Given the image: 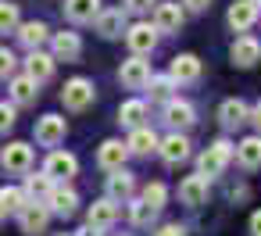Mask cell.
<instances>
[{
    "mask_svg": "<svg viewBox=\"0 0 261 236\" xmlns=\"http://www.w3.org/2000/svg\"><path fill=\"white\" fill-rule=\"evenodd\" d=\"M65 236H79V232H65Z\"/></svg>",
    "mask_w": 261,
    "mask_h": 236,
    "instance_id": "43",
    "label": "cell"
},
{
    "mask_svg": "<svg viewBox=\"0 0 261 236\" xmlns=\"http://www.w3.org/2000/svg\"><path fill=\"white\" fill-rule=\"evenodd\" d=\"M43 172H47V175H50L54 182H65V179H72V175L79 172V161H75V154H65V150H50V158H47Z\"/></svg>",
    "mask_w": 261,
    "mask_h": 236,
    "instance_id": "11",
    "label": "cell"
},
{
    "mask_svg": "<svg viewBox=\"0 0 261 236\" xmlns=\"http://www.w3.org/2000/svg\"><path fill=\"white\" fill-rule=\"evenodd\" d=\"M125 43H129L133 54H143V58H147V54L158 47V25H150V22L129 25V29H125Z\"/></svg>",
    "mask_w": 261,
    "mask_h": 236,
    "instance_id": "3",
    "label": "cell"
},
{
    "mask_svg": "<svg viewBox=\"0 0 261 236\" xmlns=\"http://www.w3.org/2000/svg\"><path fill=\"white\" fill-rule=\"evenodd\" d=\"M247 172H254V168H261V133L257 136H247L243 143H236V154H232Z\"/></svg>",
    "mask_w": 261,
    "mask_h": 236,
    "instance_id": "23",
    "label": "cell"
},
{
    "mask_svg": "<svg viewBox=\"0 0 261 236\" xmlns=\"http://www.w3.org/2000/svg\"><path fill=\"white\" fill-rule=\"evenodd\" d=\"M154 25H158V33H179V25H182V8H179V4H158V8H154Z\"/></svg>",
    "mask_w": 261,
    "mask_h": 236,
    "instance_id": "24",
    "label": "cell"
},
{
    "mask_svg": "<svg viewBox=\"0 0 261 236\" xmlns=\"http://www.w3.org/2000/svg\"><path fill=\"white\" fill-rule=\"evenodd\" d=\"M11 125H15V104L4 100V104H0V133H8Z\"/></svg>",
    "mask_w": 261,
    "mask_h": 236,
    "instance_id": "37",
    "label": "cell"
},
{
    "mask_svg": "<svg viewBox=\"0 0 261 236\" xmlns=\"http://www.w3.org/2000/svg\"><path fill=\"white\" fill-rule=\"evenodd\" d=\"M25 75H33L36 83H47V79L54 75V54H43L40 47L29 50V58H25Z\"/></svg>",
    "mask_w": 261,
    "mask_h": 236,
    "instance_id": "21",
    "label": "cell"
},
{
    "mask_svg": "<svg viewBox=\"0 0 261 236\" xmlns=\"http://www.w3.org/2000/svg\"><path fill=\"white\" fill-rule=\"evenodd\" d=\"M257 18H261V4H254V0H236V4H229V15H225L232 33H247Z\"/></svg>",
    "mask_w": 261,
    "mask_h": 236,
    "instance_id": "5",
    "label": "cell"
},
{
    "mask_svg": "<svg viewBox=\"0 0 261 236\" xmlns=\"http://www.w3.org/2000/svg\"><path fill=\"white\" fill-rule=\"evenodd\" d=\"M115 218H118V200H111V197H100V200H93V204H90V211H86V222H90V229H108Z\"/></svg>",
    "mask_w": 261,
    "mask_h": 236,
    "instance_id": "14",
    "label": "cell"
},
{
    "mask_svg": "<svg viewBox=\"0 0 261 236\" xmlns=\"http://www.w3.org/2000/svg\"><path fill=\"white\" fill-rule=\"evenodd\" d=\"M143 90L150 93V100H172V90H175V79H172V75H150Z\"/></svg>",
    "mask_w": 261,
    "mask_h": 236,
    "instance_id": "32",
    "label": "cell"
},
{
    "mask_svg": "<svg viewBox=\"0 0 261 236\" xmlns=\"http://www.w3.org/2000/svg\"><path fill=\"white\" fill-rule=\"evenodd\" d=\"M182 8L186 11H204V8H211V0H182Z\"/></svg>",
    "mask_w": 261,
    "mask_h": 236,
    "instance_id": "39",
    "label": "cell"
},
{
    "mask_svg": "<svg viewBox=\"0 0 261 236\" xmlns=\"http://www.w3.org/2000/svg\"><path fill=\"white\" fill-rule=\"evenodd\" d=\"M93 25H97V33H100L104 40H115V36H122V33H125V11H122V8L100 11V15L93 18Z\"/></svg>",
    "mask_w": 261,
    "mask_h": 236,
    "instance_id": "17",
    "label": "cell"
},
{
    "mask_svg": "<svg viewBox=\"0 0 261 236\" xmlns=\"http://www.w3.org/2000/svg\"><path fill=\"white\" fill-rule=\"evenodd\" d=\"M50 47H54V61H75L83 54L79 33H54L50 36Z\"/></svg>",
    "mask_w": 261,
    "mask_h": 236,
    "instance_id": "15",
    "label": "cell"
},
{
    "mask_svg": "<svg viewBox=\"0 0 261 236\" xmlns=\"http://www.w3.org/2000/svg\"><path fill=\"white\" fill-rule=\"evenodd\" d=\"M247 115H250V108H247L240 97H232V100H225V104L218 108V118H222L225 129H240V125L247 122Z\"/></svg>",
    "mask_w": 261,
    "mask_h": 236,
    "instance_id": "26",
    "label": "cell"
},
{
    "mask_svg": "<svg viewBox=\"0 0 261 236\" xmlns=\"http://www.w3.org/2000/svg\"><path fill=\"white\" fill-rule=\"evenodd\" d=\"M247 122H254V129L261 133V100H257V104L250 108V115H247Z\"/></svg>",
    "mask_w": 261,
    "mask_h": 236,
    "instance_id": "40",
    "label": "cell"
},
{
    "mask_svg": "<svg viewBox=\"0 0 261 236\" xmlns=\"http://www.w3.org/2000/svg\"><path fill=\"white\" fill-rule=\"evenodd\" d=\"M165 122H168L172 129H190V125L197 122V111H193V104L172 97V100L165 104Z\"/></svg>",
    "mask_w": 261,
    "mask_h": 236,
    "instance_id": "18",
    "label": "cell"
},
{
    "mask_svg": "<svg viewBox=\"0 0 261 236\" xmlns=\"http://www.w3.org/2000/svg\"><path fill=\"white\" fill-rule=\"evenodd\" d=\"M118 79H122L125 90H143L147 79H150V61H143V54H133L129 61H122Z\"/></svg>",
    "mask_w": 261,
    "mask_h": 236,
    "instance_id": "4",
    "label": "cell"
},
{
    "mask_svg": "<svg viewBox=\"0 0 261 236\" xmlns=\"http://www.w3.org/2000/svg\"><path fill=\"white\" fill-rule=\"evenodd\" d=\"M75 207H79V193H75V190H68V186H54V190H50V197H47V211H50V215L72 218Z\"/></svg>",
    "mask_w": 261,
    "mask_h": 236,
    "instance_id": "13",
    "label": "cell"
},
{
    "mask_svg": "<svg viewBox=\"0 0 261 236\" xmlns=\"http://www.w3.org/2000/svg\"><path fill=\"white\" fill-rule=\"evenodd\" d=\"M133 190H136V179L125 168H111V175H108V197L111 200H129Z\"/></svg>",
    "mask_w": 261,
    "mask_h": 236,
    "instance_id": "22",
    "label": "cell"
},
{
    "mask_svg": "<svg viewBox=\"0 0 261 236\" xmlns=\"http://www.w3.org/2000/svg\"><path fill=\"white\" fill-rule=\"evenodd\" d=\"M129 218H133V225L147 229V225H154V218H158V207H154V204H147V200L140 197V200H133V207H129Z\"/></svg>",
    "mask_w": 261,
    "mask_h": 236,
    "instance_id": "33",
    "label": "cell"
},
{
    "mask_svg": "<svg viewBox=\"0 0 261 236\" xmlns=\"http://www.w3.org/2000/svg\"><path fill=\"white\" fill-rule=\"evenodd\" d=\"M15 65H18L15 54H11L8 47H0V79H11V75H15Z\"/></svg>",
    "mask_w": 261,
    "mask_h": 236,
    "instance_id": "36",
    "label": "cell"
},
{
    "mask_svg": "<svg viewBox=\"0 0 261 236\" xmlns=\"http://www.w3.org/2000/svg\"><path fill=\"white\" fill-rule=\"evenodd\" d=\"M18 29V4L0 0V33H15Z\"/></svg>",
    "mask_w": 261,
    "mask_h": 236,
    "instance_id": "34",
    "label": "cell"
},
{
    "mask_svg": "<svg viewBox=\"0 0 261 236\" xmlns=\"http://www.w3.org/2000/svg\"><path fill=\"white\" fill-rule=\"evenodd\" d=\"M150 236H186V229H182L179 222H168V225H161V229L150 232Z\"/></svg>",
    "mask_w": 261,
    "mask_h": 236,
    "instance_id": "38",
    "label": "cell"
},
{
    "mask_svg": "<svg viewBox=\"0 0 261 236\" xmlns=\"http://www.w3.org/2000/svg\"><path fill=\"white\" fill-rule=\"evenodd\" d=\"M54 190V179L47 172H36V175H25V197L29 200H47Z\"/></svg>",
    "mask_w": 261,
    "mask_h": 236,
    "instance_id": "30",
    "label": "cell"
},
{
    "mask_svg": "<svg viewBox=\"0 0 261 236\" xmlns=\"http://www.w3.org/2000/svg\"><path fill=\"white\" fill-rule=\"evenodd\" d=\"M18 222H22V232L36 236V232H43V229H47L50 211H47V204H43V200H25V207L18 211Z\"/></svg>",
    "mask_w": 261,
    "mask_h": 236,
    "instance_id": "9",
    "label": "cell"
},
{
    "mask_svg": "<svg viewBox=\"0 0 261 236\" xmlns=\"http://www.w3.org/2000/svg\"><path fill=\"white\" fill-rule=\"evenodd\" d=\"M229 58H232V65L236 68H250V65H257L261 61V43L254 40V36H236L232 40V47H229Z\"/></svg>",
    "mask_w": 261,
    "mask_h": 236,
    "instance_id": "8",
    "label": "cell"
},
{
    "mask_svg": "<svg viewBox=\"0 0 261 236\" xmlns=\"http://www.w3.org/2000/svg\"><path fill=\"white\" fill-rule=\"evenodd\" d=\"M168 75L175 79V86H179V83H197V79H200V58H197V54H179V58H172Z\"/></svg>",
    "mask_w": 261,
    "mask_h": 236,
    "instance_id": "16",
    "label": "cell"
},
{
    "mask_svg": "<svg viewBox=\"0 0 261 236\" xmlns=\"http://www.w3.org/2000/svg\"><path fill=\"white\" fill-rule=\"evenodd\" d=\"M254 4H261V0H254Z\"/></svg>",
    "mask_w": 261,
    "mask_h": 236,
    "instance_id": "44",
    "label": "cell"
},
{
    "mask_svg": "<svg viewBox=\"0 0 261 236\" xmlns=\"http://www.w3.org/2000/svg\"><path fill=\"white\" fill-rule=\"evenodd\" d=\"M36 143L40 147H58L61 140H65V133H68V125H65V118L61 115H43V118H36Z\"/></svg>",
    "mask_w": 261,
    "mask_h": 236,
    "instance_id": "6",
    "label": "cell"
},
{
    "mask_svg": "<svg viewBox=\"0 0 261 236\" xmlns=\"http://www.w3.org/2000/svg\"><path fill=\"white\" fill-rule=\"evenodd\" d=\"M100 15V0H65V18L75 25H86Z\"/></svg>",
    "mask_w": 261,
    "mask_h": 236,
    "instance_id": "20",
    "label": "cell"
},
{
    "mask_svg": "<svg viewBox=\"0 0 261 236\" xmlns=\"http://www.w3.org/2000/svg\"><path fill=\"white\" fill-rule=\"evenodd\" d=\"M250 232H254V236H261V211H254V215H250Z\"/></svg>",
    "mask_w": 261,
    "mask_h": 236,
    "instance_id": "42",
    "label": "cell"
},
{
    "mask_svg": "<svg viewBox=\"0 0 261 236\" xmlns=\"http://www.w3.org/2000/svg\"><path fill=\"white\" fill-rule=\"evenodd\" d=\"M143 118H147V104H143V100H125V104L118 108V122H122L125 129L143 125Z\"/></svg>",
    "mask_w": 261,
    "mask_h": 236,
    "instance_id": "31",
    "label": "cell"
},
{
    "mask_svg": "<svg viewBox=\"0 0 261 236\" xmlns=\"http://www.w3.org/2000/svg\"><path fill=\"white\" fill-rule=\"evenodd\" d=\"M8 93H11V104H33L36 93H40V83L33 75H15L11 86H8Z\"/></svg>",
    "mask_w": 261,
    "mask_h": 236,
    "instance_id": "25",
    "label": "cell"
},
{
    "mask_svg": "<svg viewBox=\"0 0 261 236\" xmlns=\"http://www.w3.org/2000/svg\"><path fill=\"white\" fill-rule=\"evenodd\" d=\"M232 154H236V147H232L229 140H215V143H211V147L200 154V161H197L200 175H207V179L222 175V172H225V165L232 161Z\"/></svg>",
    "mask_w": 261,
    "mask_h": 236,
    "instance_id": "1",
    "label": "cell"
},
{
    "mask_svg": "<svg viewBox=\"0 0 261 236\" xmlns=\"http://www.w3.org/2000/svg\"><path fill=\"white\" fill-rule=\"evenodd\" d=\"M143 200H147V204H154V207L161 211V207H165V200H168L165 182H147V186H143Z\"/></svg>",
    "mask_w": 261,
    "mask_h": 236,
    "instance_id": "35",
    "label": "cell"
},
{
    "mask_svg": "<svg viewBox=\"0 0 261 236\" xmlns=\"http://www.w3.org/2000/svg\"><path fill=\"white\" fill-rule=\"evenodd\" d=\"M18 40L29 47V50H36V47H43L47 40H50V29L43 25V22H18Z\"/></svg>",
    "mask_w": 261,
    "mask_h": 236,
    "instance_id": "27",
    "label": "cell"
},
{
    "mask_svg": "<svg viewBox=\"0 0 261 236\" xmlns=\"http://www.w3.org/2000/svg\"><path fill=\"white\" fill-rule=\"evenodd\" d=\"M158 154L165 158V165H182L186 158H190V140L175 129L172 136H165V140H158Z\"/></svg>",
    "mask_w": 261,
    "mask_h": 236,
    "instance_id": "10",
    "label": "cell"
},
{
    "mask_svg": "<svg viewBox=\"0 0 261 236\" xmlns=\"http://www.w3.org/2000/svg\"><path fill=\"white\" fill-rule=\"evenodd\" d=\"M25 190H18V186H4L0 190V218L4 215H18L22 207H25Z\"/></svg>",
    "mask_w": 261,
    "mask_h": 236,
    "instance_id": "28",
    "label": "cell"
},
{
    "mask_svg": "<svg viewBox=\"0 0 261 236\" xmlns=\"http://www.w3.org/2000/svg\"><path fill=\"white\" fill-rule=\"evenodd\" d=\"M125 158H129V147H125L122 140H104L100 150H97V165L108 168V172H111V168H122Z\"/></svg>",
    "mask_w": 261,
    "mask_h": 236,
    "instance_id": "19",
    "label": "cell"
},
{
    "mask_svg": "<svg viewBox=\"0 0 261 236\" xmlns=\"http://www.w3.org/2000/svg\"><path fill=\"white\" fill-rule=\"evenodd\" d=\"M150 4H154V0H125V8H129V11H147Z\"/></svg>",
    "mask_w": 261,
    "mask_h": 236,
    "instance_id": "41",
    "label": "cell"
},
{
    "mask_svg": "<svg viewBox=\"0 0 261 236\" xmlns=\"http://www.w3.org/2000/svg\"><path fill=\"white\" fill-rule=\"evenodd\" d=\"M125 147H129V154H150V150H158V136H154L150 129L136 125V129H133V136L125 140Z\"/></svg>",
    "mask_w": 261,
    "mask_h": 236,
    "instance_id": "29",
    "label": "cell"
},
{
    "mask_svg": "<svg viewBox=\"0 0 261 236\" xmlns=\"http://www.w3.org/2000/svg\"><path fill=\"white\" fill-rule=\"evenodd\" d=\"M207 182H211V179L200 175V172H197V175H186V179L179 182V200L190 204V207H200V204L207 200Z\"/></svg>",
    "mask_w": 261,
    "mask_h": 236,
    "instance_id": "12",
    "label": "cell"
},
{
    "mask_svg": "<svg viewBox=\"0 0 261 236\" xmlns=\"http://www.w3.org/2000/svg\"><path fill=\"white\" fill-rule=\"evenodd\" d=\"M93 97H97V90H93L90 79H68L65 90H61V100H65L68 111H86L93 104Z\"/></svg>",
    "mask_w": 261,
    "mask_h": 236,
    "instance_id": "2",
    "label": "cell"
},
{
    "mask_svg": "<svg viewBox=\"0 0 261 236\" xmlns=\"http://www.w3.org/2000/svg\"><path fill=\"white\" fill-rule=\"evenodd\" d=\"M0 165H4V172H11V175L29 172V165H33V147H29V143H8L4 150H0Z\"/></svg>",
    "mask_w": 261,
    "mask_h": 236,
    "instance_id": "7",
    "label": "cell"
}]
</instances>
